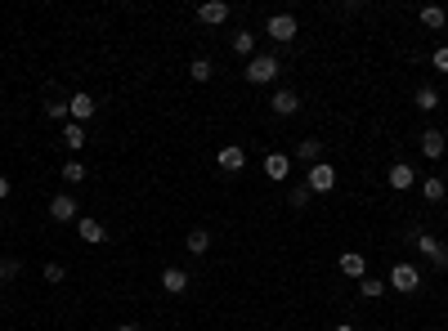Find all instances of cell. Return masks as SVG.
Wrapping results in <instances>:
<instances>
[{"label":"cell","instance_id":"6da1fadb","mask_svg":"<svg viewBox=\"0 0 448 331\" xmlns=\"http://www.w3.org/2000/svg\"><path fill=\"white\" fill-rule=\"evenodd\" d=\"M278 54H256V58H247V72H242V77H247V85H274L278 81Z\"/></svg>","mask_w":448,"mask_h":331},{"label":"cell","instance_id":"7a4b0ae2","mask_svg":"<svg viewBox=\"0 0 448 331\" xmlns=\"http://www.w3.org/2000/svg\"><path fill=\"white\" fill-rule=\"evenodd\" d=\"M385 287H395V291H404V296H413V291H421V268L417 264H408V260H399L390 268V282Z\"/></svg>","mask_w":448,"mask_h":331},{"label":"cell","instance_id":"3957f363","mask_svg":"<svg viewBox=\"0 0 448 331\" xmlns=\"http://www.w3.org/2000/svg\"><path fill=\"white\" fill-rule=\"evenodd\" d=\"M264 32H269L278 45H292L296 41V14H274L269 22H264Z\"/></svg>","mask_w":448,"mask_h":331},{"label":"cell","instance_id":"277c9868","mask_svg":"<svg viewBox=\"0 0 448 331\" xmlns=\"http://www.w3.org/2000/svg\"><path fill=\"white\" fill-rule=\"evenodd\" d=\"M413 242H417V251H421V260H430L435 268H448V251H444V247H440V242H435V238H430V233H426V228H421V233H417V238H413Z\"/></svg>","mask_w":448,"mask_h":331},{"label":"cell","instance_id":"5b68a950","mask_svg":"<svg viewBox=\"0 0 448 331\" xmlns=\"http://www.w3.org/2000/svg\"><path fill=\"white\" fill-rule=\"evenodd\" d=\"M305 188H309V193H332V188H336V170H332L328 162L309 166V175H305Z\"/></svg>","mask_w":448,"mask_h":331},{"label":"cell","instance_id":"8992f818","mask_svg":"<svg viewBox=\"0 0 448 331\" xmlns=\"http://www.w3.org/2000/svg\"><path fill=\"white\" fill-rule=\"evenodd\" d=\"M215 166L229 170V175H238V170L247 166V152H242V143H224V148L215 152Z\"/></svg>","mask_w":448,"mask_h":331},{"label":"cell","instance_id":"52a82bcc","mask_svg":"<svg viewBox=\"0 0 448 331\" xmlns=\"http://www.w3.org/2000/svg\"><path fill=\"white\" fill-rule=\"evenodd\" d=\"M385 183H390L395 193H408L417 183V175H413V166H408V162H395L390 170H385Z\"/></svg>","mask_w":448,"mask_h":331},{"label":"cell","instance_id":"ba28073f","mask_svg":"<svg viewBox=\"0 0 448 331\" xmlns=\"http://www.w3.org/2000/svg\"><path fill=\"white\" fill-rule=\"evenodd\" d=\"M50 219H54V224H77V219H81L77 215V202H72L68 193H58V197L50 202Z\"/></svg>","mask_w":448,"mask_h":331},{"label":"cell","instance_id":"9c48e42d","mask_svg":"<svg viewBox=\"0 0 448 331\" xmlns=\"http://www.w3.org/2000/svg\"><path fill=\"white\" fill-rule=\"evenodd\" d=\"M229 14H233V9H229L224 0H207V5H198V18L207 22V27H220V22H229Z\"/></svg>","mask_w":448,"mask_h":331},{"label":"cell","instance_id":"30bf717a","mask_svg":"<svg viewBox=\"0 0 448 331\" xmlns=\"http://www.w3.org/2000/svg\"><path fill=\"white\" fill-rule=\"evenodd\" d=\"M68 117L77 121V126H86V121L94 117V99H90V94H72V99H68Z\"/></svg>","mask_w":448,"mask_h":331},{"label":"cell","instance_id":"8fae6325","mask_svg":"<svg viewBox=\"0 0 448 331\" xmlns=\"http://www.w3.org/2000/svg\"><path fill=\"white\" fill-rule=\"evenodd\" d=\"M77 233H81V242H90V247H99V242L108 238V228H103L94 215H81V219H77Z\"/></svg>","mask_w":448,"mask_h":331},{"label":"cell","instance_id":"7c38bea8","mask_svg":"<svg viewBox=\"0 0 448 331\" xmlns=\"http://www.w3.org/2000/svg\"><path fill=\"white\" fill-rule=\"evenodd\" d=\"M264 175H269V179H287V175H292V157H287V152H269V157H264Z\"/></svg>","mask_w":448,"mask_h":331},{"label":"cell","instance_id":"4fadbf2b","mask_svg":"<svg viewBox=\"0 0 448 331\" xmlns=\"http://www.w3.org/2000/svg\"><path fill=\"white\" fill-rule=\"evenodd\" d=\"M444 148H448L444 130H426V134H421V152H426L430 162H440V157H444Z\"/></svg>","mask_w":448,"mask_h":331},{"label":"cell","instance_id":"5bb4252c","mask_svg":"<svg viewBox=\"0 0 448 331\" xmlns=\"http://www.w3.org/2000/svg\"><path fill=\"white\" fill-rule=\"evenodd\" d=\"M269 108L278 117H292L296 108H300V99H296V90H274V99H269Z\"/></svg>","mask_w":448,"mask_h":331},{"label":"cell","instance_id":"9a60e30c","mask_svg":"<svg viewBox=\"0 0 448 331\" xmlns=\"http://www.w3.org/2000/svg\"><path fill=\"white\" fill-rule=\"evenodd\" d=\"M341 273H345V278H359V282H363V278H368V260H363L359 251H345V255H341Z\"/></svg>","mask_w":448,"mask_h":331},{"label":"cell","instance_id":"2e32d148","mask_svg":"<svg viewBox=\"0 0 448 331\" xmlns=\"http://www.w3.org/2000/svg\"><path fill=\"white\" fill-rule=\"evenodd\" d=\"M162 291L184 296V291H188V273H184V268H166V273H162Z\"/></svg>","mask_w":448,"mask_h":331},{"label":"cell","instance_id":"e0dca14e","mask_svg":"<svg viewBox=\"0 0 448 331\" xmlns=\"http://www.w3.org/2000/svg\"><path fill=\"white\" fill-rule=\"evenodd\" d=\"M296 162L319 166V162H323V143H319V139H300V143H296Z\"/></svg>","mask_w":448,"mask_h":331},{"label":"cell","instance_id":"ac0fdd59","mask_svg":"<svg viewBox=\"0 0 448 331\" xmlns=\"http://www.w3.org/2000/svg\"><path fill=\"white\" fill-rule=\"evenodd\" d=\"M63 148H72V152H81V148H86V126L68 121V126H63Z\"/></svg>","mask_w":448,"mask_h":331},{"label":"cell","instance_id":"d6986e66","mask_svg":"<svg viewBox=\"0 0 448 331\" xmlns=\"http://www.w3.org/2000/svg\"><path fill=\"white\" fill-rule=\"evenodd\" d=\"M413 103H417V112H435V108H440V90H435V85H421L413 94Z\"/></svg>","mask_w":448,"mask_h":331},{"label":"cell","instance_id":"ffe728a7","mask_svg":"<svg viewBox=\"0 0 448 331\" xmlns=\"http://www.w3.org/2000/svg\"><path fill=\"white\" fill-rule=\"evenodd\" d=\"M211 251V233L207 228H193L188 233V255H207Z\"/></svg>","mask_w":448,"mask_h":331},{"label":"cell","instance_id":"44dd1931","mask_svg":"<svg viewBox=\"0 0 448 331\" xmlns=\"http://www.w3.org/2000/svg\"><path fill=\"white\" fill-rule=\"evenodd\" d=\"M188 77H193V81H198V85H207V81L215 77V67H211V58H193V63H188Z\"/></svg>","mask_w":448,"mask_h":331},{"label":"cell","instance_id":"7402d4cb","mask_svg":"<svg viewBox=\"0 0 448 331\" xmlns=\"http://www.w3.org/2000/svg\"><path fill=\"white\" fill-rule=\"evenodd\" d=\"M421 197H426V202H444L448 197V183L444 179H421Z\"/></svg>","mask_w":448,"mask_h":331},{"label":"cell","instance_id":"603a6c76","mask_svg":"<svg viewBox=\"0 0 448 331\" xmlns=\"http://www.w3.org/2000/svg\"><path fill=\"white\" fill-rule=\"evenodd\" d=\"M233 50L247 54V58H256V32H233Z\"/></svg>","mask_w":448,"mask_h":331},{"label":"cell","instance_id":"cb8c5ba5","mask_svg":"<svg viewBox=\"0 0 448 331\" xmlns=\"http://www.w3.org/2000/svg\"><path fill=\"white\" fill-rule=\"evenodd\" d=\"M421 22H426V27H444V22H448V9H444V5H426V9H421Z\"/></svg>","mask_w":448,"mask_h":331},{"label":"cell","instance_id":"d4e9b609","mask_svg":"<svg viewBox=\"0 0 448 331\" xmlns=\"http://www.w3.org/2000/svg\"><path fill=\"white\" fill-rule=\"evenodd\" d=\"M359 296H363V300L385 296V282H381V278H363V282H359Z\"/></svg>","mask_w":448,"mask_h":331},{"label":"cell","instance_id":"484cf974","mask_svg":"<svg viewBox=\"0 0 448 331\" xmlns=\"http://www.w3.org/2000/svg\"><path fill=\"white\" fill-rule=\"evenodd\" d=\"M309 197H314V193L305 188V183H296V188H292V193H287V202H292V206H296V211H300V206H309Z\"/></svg>","mask_w":448,"mask_h":331},{"label":"cell","instance_id":"4316f807","mask_svg":"<svg viewBox=\"0 0 448 331\" xmlns=\"http://www.w3.org/2000/svg\"><path fill=\"white\" fill-rule=\"evenodd\" d=\"M45 117H50V121H63V117H68V103H63V99H45Z\"/></svg>","mask_w":448,"mask_h":331},{"label":"cell","instance_id":"83f0119b","mask_svg":"<svg viewBox=\"0 0 448 331\" xmlns=\"http://www.w3.org/2000/svg\"><path fill=\"white\" fill-rule=\"evenodd\" d=\"M63 179H68V183H81V179H86V166H81V162H68V166H63Z\"/></svg>","mask_w":448,"mask_h":331},{"label":"cell","instance_id":"f1b7e54d","mask_svg":"<svg viewBox=\"0 0 448 331\" xmlns=\"http://www.w3.org/2000/svg\"><path fill=\"white\" fill-rule=\"evenodd\" d=\"M430 63H435V72H448V45H440V50H435Z\"/></svg>","mask_w":448,"mask_h":331},{"label":"cell","instance_id":"f546056e","mask_svg":"<svg viewBox=\"0 0 448 331\" xmlns=\"http://www.w3.org/2000/svg\"><path fill=\"white\" fill-rule=\"evenodd\" d=\"M5 278H18V260H0V282Z\"/></svg>","mask_w":448,"mask_h":331},{"label":"cell","instance_id":"4dcf8cb0","mask_svg":"<svg viewBox=\"0 0 448 331\" xmlns=\"http://www.w3.org/2000/svg\"><path fill=\"white\" fill-rule=\"evenodd\" d=\"M45 282H63V264H45Z\"/></svg>","mask_w":448,"mask_h":331},{"label":"cell","instance_id":"1f68e13d","mask_svg":"<svg viewBox=\"0 0 448 331\" xmlns=\"http://www.w3.org/2000/svg\"><path fill=\"white\" fill-rule=\"evenodd\" d=\"M5 197H9V179L0 175V202H5Z\"/></svg>","mask_w":448,"mask_h":331},{"label":"cell","instance_id":"d6a6232c","mask_svg":"<svg viewBox=\"0 0 448 331\" xmlns=\"http://www.w3.org/2000/svg\"><path fill=\"white\" fill-rule=\"evenodd\" d=\"M332 331H354V327H350V323H341V327H332Z\"/></svg>","mask_w":448,"mask_h":331},{"label":"cell","instance_id":"836d02e7","mask_svg":"<svg viewBox=\"0 0 448 331\" xmlns=\"http://www.w3.org/2000/svg\"><path fill=\"white\" fill-rule=\"evenodd\" d=\"M117 331H139V327H130V323H126V327H117Z\"/></svg>","mask_w":448,"mask_h":331}]
</instances>
